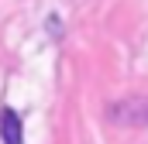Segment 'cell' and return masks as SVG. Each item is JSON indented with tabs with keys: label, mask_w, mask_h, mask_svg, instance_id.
Masks as SVG:
<instances>
[{
	"label": "cell",
	"mask_w": 148,
	"mask_h": 144,
	"mask_svg": "<svg viewBox=\"0 0 148 144\" xmlns=\"http://www.w3.org/2000/svg\"><path fill=\"white\" fill-rule=\"evenodd\" d=\"M110 117L127 124V127H145L148 124V96H131L110 107Z\"/></svg>",
	"instance_id": "cell-1"
},
{
	"label": "cell",
	"mask_w": 148,
	"mask_h": 144,
	"mask_svg": "<svg viewBox=\"0 0 148 144\" xmlns=\"http://www.w3.org/2000/svg\"><path fill=\"white\" fill-rule=\"evenodd\" d=\"M0 137H3V144H24V127H21L17 110L0 107Z\"/></svg>",
	"instance_id": "cell-2"
}]
</instances>
